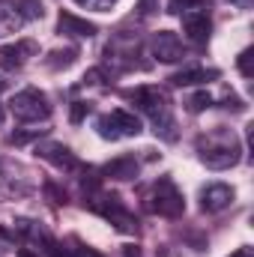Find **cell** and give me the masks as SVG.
<instances>
[{"instance_id": "obj_1", "label": "cell", "mask_w": 254, "mask_h": 257, "mask_svg": "<svg viewBox=\"0 0 254 257\" xmlns=\"http://www.w3.org/2000/svg\"><path fill=\"white\" fill-rule=\"evenodd\" d=\"M200 162L209 171H227L239 162V141L233 138V132L227 135H215V141H209L206 147H200Z\"/></svg>"}, {"instance_id": "obj_2", "label": "cell", "mask_w": 254, "mask_h": 257, "mask_svg": "<svg viewBox=\"0 0 254 257\" xmlns=\"http://www.w3.org/2000/svg\"><path fill=\"white\" fill-rule=\"evenodd\" d=\"M9 111H12V117H18L24 123H39V120H45L51 114V102H48V96L42 90L27 87V90L15 93L9 99Z\"/></svg>"}, {"instance_id": "obj_3", "label": "cell", "mask_w": 254, "mask_h": 257, "mask_svg": "<svg viewBox=\"0 0 254 257\" xmlns=\"http://www.w3.org/2000/svg\"><path fill=\"white\" fill-rule=\"evenodd\" d=\"M150 209H156V212H162L168 218H177V215L186 212V200H183V194L177 192V186L171 180H159L156 189H153V197H150Z\"/></svg>"}, {"instance_id": "obj_4", "label": "cell", "mask_w": 254, "mask_h": 257, "mask_svg": "<svg viewBox=\"0 0 254 257\" xmlns=\"http://www.w3.org/2000/svg\"><path fill=\"white\" fill-rule=\"evenodd\" d=\"M153 57L159 63H180L186 57V48H183V39L174 33V30H159L153 36Z\"/></svg>"}, {"instance_id": "obj_5", "label": "cell", "mask_w": 254, "mask_h": 257, "mask_svg": "<svg viewBox=\"0 0 254 257\" xmlns=\"http://www.w3.org/2000/svg\"><path fill=\"white\" fill-rule=\"evenodd\" d=\"M132 99H135V105H138L144 114H150L153 120L171 117L168 99H165V93H162V90H156V87H141V90H135V93H132Z\"/></svg>"}, {"instance_id": "obj_6", "label": "cell", "mask_w": 254, "mask_h": 257, "mask_svg": "<svg viewBox=\"0 0 254 257\" xmlns=\"http://www.w3.org/2000/svg\"><path fill=\"white\" fill-rule=\"evenodd\" d=\"M183 27H186V36L191 42L203 45L212 33V21H209V12L206 9H191V12H183Z\"/></svg>"}, {"instance_id": "obj_7", "label": "cell", "mask_w": 254, "mask_h": 257, "mask_svg": "<svg viewBox=\"0 0 254 257\" xmlns=\"http://www.w3.org/2000/svg\"><path fill=\"white\" fill-rule=\"evenodd\" d=\"M233 200V189L224 186V183H209L203 192H200V209L203 212H221L224 206H230Z\"/></svg>"}, {"instance_id": "obj_8", "label": "cell", "mask_w": 254, "mask_h": 257, "mask_svg": "<svg viewBox=\"0 0 254 257\" xmlns=\"http://www.w3.org/2000/svg\"><path fill=\"white\" fill-rule=\"evenodd\" d=\"M57 30H60L63 36H75V39H90V36H96V24L87 21V18H78V15H72V12H60Z\"/></svg>"}, {"instance_id": "obj_9", "label": "cell", "mask_w": 254, "mask_h": 257, "mask_svg": "<svg viewBox=\"0 0 254 257\" xmlns=\"http://www.w3.org/2000/svg\"><path fill=\"white\" fill-rule=\"evenodd\" d=\"M36 156L45 159V162H51L54 168H66V171L78 165L75 156H72V150L63 147V144H39V147H36Z\"/></svg>"}, {"instance_id": "obj_10", "label": "cell", "mask_w": 254, "mask_h": 257, "mask_svg": "<svg viewBox=\"0 0 254 257\" xmlns=\"http://www.w3.org/2000/svg\"><path fill=\"white\" fill-rule=\"evenodd\" d=\"M221 72L218 69H203V66H191V69H183V72H174L168 81L174 87H191V84H203V81H215Z\"/></svg>"}, {"instance_id": "obj_11", "label": "cell", "mask_w": 254, "mask_h": 257, "mask_svg": "<svg viewBox=\"0 0 254 257\" xmlns=\"http://www.w3.org/2000/svg\"><path fill=\"white\" fill-rule=\"evenodd\" d=\"M102 174L111 177V180H135L141 174V165L135 162V156H120V159H111L102 168Z\"/></svg>"}, {"instance_id": "obj_12", "label": "cell", "mask_w": 254, "mask_h": 257, "mask_svg": "<svg viewBox=\"0 0 254 257\" xmlns=\"http://www.w3.org/2000/svg\"><path fill=\"white\" fill-rule=\"evenodd\" d=\"M108 120L114 123V128H117V135L123 138H132V135H141V120L135 117V114H129V111H123V108H114L111 114H108Z\"/></svg>"}, {"instance_id": "obj_13", "label": "cell", "mask_w": 254, "mask_h": 257, "mask_svg": "<svg viewBox=\"0 0 254 257\" xmlns=\"http://www.w3.org/2000/svg\"><path fill=\"white\" fill-rule=\"evenodd\" d=\"M24 45L18 42V45H3L0 48V69H6V72H12V69H21L24 66Z\"/></svg>"}, {"instance_id": "obj_14", "label": "cell", "mask_w": 254, "mask_h": 257, "mask_svg": "<svg viewBox=\"0 0 254 257\" xmlns=\"http://www.w3.org/2000/svg\"><path fill=\"white\" fill-rule=\"evenodd\" d=\"M21 24H24V18L18 15V9H15V6H12V9L0 6V36H6V33H15Z\"/></svg>"}, {"instance_id": "obj_15", "label": "cell", "mask_w": 254, "mask_h": 257, "mask_svg": "<svg viewBox=\"0 0 254 257\" xmlns=\"http://www.w3.org/2000/svg\"><path fill=\"white\" fill-rule=\"evenodd\" d=\"M15 9H18V15H21L24 21H33V18H42V15H45L42 0H18Z\"/></svg>"}, {"instance_id": "obj_16", "label": "cell", "mask_w": 254, "mask_h": 257, "mask_svg": "<svg viewBox=\"0 0 254 257\" xmlns=\"http://www.w3.org/2000/svg\"><path fill=\"white\" fill-rule=\"evenodd\" d=\"M186 108H189V114H200V111L212 108V96L206 90H197V93H191L189 99H186Z\"/></svg>"}, {"instance_id": "obj_17", "label": "cell", "mask_w": 254, "mask_h": 257, "mask_svg": "<svg viewBox=\"0 0 254 257\" xmlns=\"http://www.w3.org/2000/svg\"><path fill=\"white\" fill-rule=\"evenodd\" d=\"M209 6L206 0H168V12L171 15H183V12H191V9H203Z\"/></svg>"}, {"instance_id": "obj_18", "label": "cell", "mask_w": 254, "mask_h": 257, "mask_svg": "<svg viewBox=\"0 0 254 257\" xmlns=\"http://www.w3.org/2000/svg\"><path fill=\"white\" fill-rule=\"evenodd\" d=\"M75 57H78V51H75V48H66V51H51V57H48V60H45V63L51 66V69H60V66H72L75 63Z\"/></svg>"}, {"instance_id": "obj_19", "label": "cell", "mask_w": 254, "mask_h": 257, "mask_svg": "<svg viewBox=\"0 0 254 257\" xmlns=\"http://www.w3.org/2000/svg\"><path fill=\"white\" fill-rule=\"evenodd\" d=\"M87 114H90V105H87V102H72V111H69V120H72L75 126H78V123H81V120H84Z\"/></svg>"}, {"instance_id": "obj_20", "label": "cell", "mask_w": 254, "mask_h": 257, "mask_svg": "<svg viewBox=\"0 0 254 257\" xmlns=\"http://www.w3.org/2000/svg\"><path fill=\"white\" fill-rule=\"evenodd\" d=\"M78 6H87V9H93V12H108L117 0H75Z\"/></svg>"}, {"instance_id": "obj_21", "label": "cell", "mask_w": 254, "mask_h": 257, "mask_svg": "<svg viewBox=\"0 0 254 257\" xmlns=\"http://www.w3.org/2000/svg\"><path fill=\"white\" fill-rule=\"evenodd\" d=\"M99 135H102L105 141H117V138H120L117 128H114V123H111L108 117H99Z\"/></svg>"}, {"instance_id": "obj_22", "label": "cell", "mask_w": 254, "mask_h": 257, "mask_svg": "<svg viewBox=\"0 0 254 257\" xmlns=\"http://www.w3.org/2000/svg\"><path fill=\"white\" fill-rule=\"evenodd\" d=\"M236 66H239V72H242L245 78H251V75H254V69H251V48H245V51L236 57Z\"/></svg>"}, {"instance_id": "obj_23", "label": "cell", "mask_w": 254, "mask_h": 257, "mask_svg": "<svg viewBox=\"0 0 254 257\" xmlns=\"http://www.w3.org/2000/svg\"><path fill=\"white\" fill-rule=\"evenodd\" d=\"M42 242H45V254H48V257H66V251L60 248V242H57V239L42 236Z\"/></svg>"}, {"instance_id": "obj_24", "label": "cell", "mask_w": 254, "mask_h": 257, "mask_svg": "<svg viewBox=\"0 0 254 257\" xmlns=\"http://www.w3.org/2000/svg\"><path fill=\"white\" fill-rule=\"evenodd\" d=\"M105 78H108L105 69H90V72L84 75V84H105Z\"/></svg>"}, {"instance_id": "obj_25", "label": "cell", "mask_w": 254, "mask_h": 257, "mask_svg": "<svg viewBox=\"0 0 254 257\" xmlns=\"http://www.w3.org/2000/svg\"><path fill=\"white\" fill-rule=\"evenodd\" d=\"M138 9H141V15H144V18H150V15L159 9V0H141V6H138Z\"/></svg>"}, {"instance_id": "obj_26", "label": "cell", "mask_w": 254, "mask_h": 257, "mask_svg": "<svg viewBox=\"0 0 254 257\" xmlns=\"http://www.w3.org/2000/svg\"><path fill=\"white\" fill-rule=\"evenodd\" d=\"M45 192L54 197V203H66V192H60V189H57L54 183H48V186H45Z\"/></svg>"}, {"instance_id": "obj_27", "label": "cell", "mask_w": 254, "mask_h": 257, "mask_svg": "<svg viewBox=\"0 0 254 257\" xmlns=\"http://www.w3.org/2000/svg\"><path fill=\"white\" fill-rule=\"evenodd\" d=\"M123 257H141V248L138 245H123Z\"/></svg>"}, {"instance_id": "obj_28", "label": "cell", "mask_w": 254, "mask_h": 257, "mask_svg": "<svg viewBox=\"0 0 254 257\" xmlns=\"http://www.w3.org/2000/svg\"><path fill=\"white\" fill-rule=\"evenodd\" d=\"M224 102H227V108H233V111H242V102H239L236 96H227Z\"/></svg>"}, {"instance_id": "obj_29", "label": "cell", "mask_w": 254, "mask_h": 257, "mask_svg": "<svg viewBox=\"0 0 254 257\" xmlns=\"http://www.w3.org/2000/svg\"><path fill=\"white\" fill-rule=\"evenodd\" d=\"M72 257H102V254H96L93 248H78V251H75Z\"/></svg>"}, {"instance_id": "obj_30", "label": "cell", "mask_w": 254, "mask_h": 257, "mask_svg": "<svg viewBox=\"0 0 254 257\" xmlns=\"http://www.w3.org/2000/svg\"><path fill=\"white\" fill-rule=\"evenodd\" d=\"M230 257H254V251H251V248H236Z\"/></svg>"}, {"instance_id": "obj_31", "label": "cell", "mask_w": 254, "mask_h": 257, "mask_svg": "<svg viewBox=\"0 0 254 257\" xmlns=\"http://www.w3.org/2000/svg\"><path fill=\"white\" fill-rule=\"evenodd\" d=\"M230 3H236L239 9H251V3H254V0H230Z\"/></svg>"}, {"instance_id": "obj_32", "label": "cell", "mask_w": 254, "mask_h": 257, "mask_svg": "<svg viewBox=\"0 0 254 257\" xmlns=\"http://www.w3.org/2000/svg\"><path fill=\"white\" fill-rule=\"evenodd\" d=\"M18 257H36V254H33V251H27V248H21V254H18Z\"/></svg>"}, {"instance_id": "obj_33", "label": "cell", "mask_w": 254, "mask_h": 257, "mask_svg": "<svg viewBox=\"0 0 254 257\" xmlns=\"http://www.w3.org/2000/svg\"><path fill=\"white\" fill-rule=\"evenodd\" d=\"M3 117H6V111H3V105H0V126H3Z\"/></svg>"}, {"instance_id": "obj_34", "label": "cell", "mask_w": 254, "mask_h": 257, "mask_svg": "<svg viewBox=\"0 0 254 257\" xmlns=\"http://www.w3.org/2000/svg\"><path fill=\"white\" fill-rule=\"evenodd\" d=\"M0 87H3V84H0Z\"/></svg>"}]
</instances>
